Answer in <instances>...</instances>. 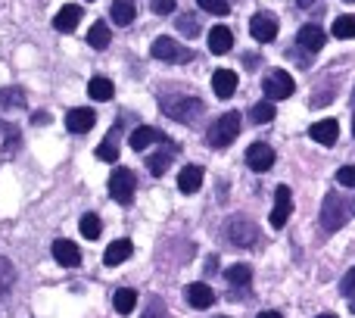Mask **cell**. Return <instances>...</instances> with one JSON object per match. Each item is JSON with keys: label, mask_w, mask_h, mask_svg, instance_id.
<instances>
[{"label": "cell", "mask_w": 355, "mask_h": 318, "mask_svg": "<svg viewBox=\"0 0 355 318\" xmlns=\"http://www.w3.org/2000/svg\"><path fill=\"white\" fill-rule=\"evenodd\" d=\"M162 110H166L168 119H175V122H184V125H193L196 119L202 116V100L196 97H187V94H181V97H168L162 100Z\"/></svg>", "instance_id": "cell-1"}, {"label": "cell", "mask_w": 355, "mask_h": 318, "mask_svg": "<svg viewBox=\"0 0 355 318\" xmlns=\"http://www.w3.org/2000/svg\"><path fill=\"white\" fill-rule=\"evenodd\" d=\"M240 119H243L240 112H225L221 119H215L212 128H209V144L218 147V150L231 147V144L237 141V135H240Z\"/></svg>", "instance_id": "cell-2"}, {"label": "cell", "mask_w": 355, "mask_h": 318, "mask_svg": "<svg viewBox=\"0 0 355 318\" xmlns=\"http://www.w3.org/2000/svg\"><path fill=\"white\" fill-rule=\"evenodd\" d=\"M346 203H343V196H337V194H327L324 196V206H321V225H324V231L327 234H337L340 228L346 225Z\"/></svg>", "instance_id": "cell-3"}, {"label": "cell", "mask_w": 355, "mask_h": 318, "mask_svg": "<svg viewBox=\"0 0 355 318\" xmlns=\"http://www.w3.org/2000/svg\"><path fill=\"white\" fill-rule=\"evenodd\" d=\"M150 56L162 60V62H190L193 60V53H190L187 47H181L178 41H172V37H156L153 47H150Z\"/></svg>", "instance_id": "cell-4"}, {"label": "cell", "mask_w": 355, "mask_h": 318, "mask_svg": "<svg viewBox=\"0 0 355 318\" xmlns=\"http://www.w3.org/2000/svg\"><path fill=\"white\" fill-rule=\"evenodd\" d=\"M135 187H137V181H135V171H131V169H116V171H112L110 194H112V200H116V203L128 206V203L135 200Z\"/></svg>", "instance_id": "cell-5"}, {"label": "cell", "mask_w": 355, "mask_h": 318, "mask_svg": "<svg viewBox=\"0 0 355 318\" xmlns=\"http://www.w3.org/2000/svg\"><path fill=\"white\" fill-rule=\"evenodd\" d=\"M227 240H231L234 246L250 250V246L259 244V228L252 225L250 219H231V225H227Z\"/></svg>", "instance_id": "cell-6"}, {"label": "cell", "mask_w": 355, "mask_h": 318, "mask_svg": "<svg viewBox=\"0 0 355 318\" xmlns=\"http://www.w3.org/2000/svg\"><path fill=\"white\" fill-rule=\"evenodd\" d=\"M293 91H296V81L290 78L284 69H275V72H268V78H265V94H268L271 103H275V100L293 97Z\"/></svg>", "instance_id": "cell-7"}, {"label": "cell", "mask_w": 355, "mask_h": 318, "mask_svg": "<svg viewBox=\"0 0 355 318\" xmlns=\"http://www.w3.org/2000/svg\"><path fill=\"white\" fill-rule=\"evenodd\" d=\"M290 212H293V194H290L287 184H281V187L275 190V209H271V228H284L290 219Z\"/></svg>", "instance_id": "cell-8"}, {"label": "cell", "mask_w": 355, "mask_h": 318, "mask_svg": "<svg viewBox=\"0 0 355 318\" xmlns=\"http://www.w3.org/2000/svg\"><path fill=\"white\" fill-rule=\"evenodd\" d=\"M250 35L256 37L259 44H268L277 37V19L275 12H256V16L250 19Z\"/></svg>", "instance_id": "cell-9"}, {"label": "cell", "mask_w": 355, "mask_h": 318, "mask_svg": "<svg viewBox=\"0 0 355 318\" xmlns=\"http://www.w3.org/2000/svg\"><path fill=\"white\" fill-rule=\"evenodd\" d=\"M94 122H97V112L87 110V106H75L66 116V128L72 131V135H87V131L94 128Z\"/></svg>", "instance_id": "cell-10"}, {"label": "cell", "mask_w": 355, "mask_h": 318, "mask_svg": "<svg viewBox=\"0 0 355 318\" xmlns=\"http://www.w3.org/2000/svg\"><path fill=\"white\" fill-rule=\"evenodd\" d=\"M246 165H250L252 171H268L271 165H275V150H271L268 144H252V147L246 150Z\"/></svg>", "instance_id": "cell-11"}, {"label": "cell", "mask_w": 355, "mask_h": 318, "mask_svg": "<svg viewBox=\"0 0 355 318\" xmlns=\"http://www.w3.org/2000/svg\"><path fill=\"white\" fill-rule=\"evenodd\" d=\"M162 137L166 135H162L159 128H153V125H137V128L128 135V144H131V150H147L150 144H159Z\"/></svg>", "instance_id": "cell-12"}, {"label": "cell", "mask_w": 355, "mask_h": 318, "mask_svg": "<svg viewBox=\"0 0 355 318\" xmlns=\"http://www.w3.org/2000/svg\"><path fill=\"white\" fill-rule=\"evenodd\" d=\"M296 44H300L306 53H318V50L324 47V31H321L318 25H302L300 35H296Z\"/></svg>", "instance_id": "cell-13"}, {"label": "cell", "mask_w": 355, "mask_h": 318, "mask_svg": "<svg viewBox=\"0 0 355 318\" xmlns=\"http://www.w3.org/2000/svg\"><path fill=\"white\" fill-rule=\"evenodd\" d=\"M309 135H312L318 144L331 147V144H337V137H340V125H337V119H321V122H315L312 128H309Z\"/></svg>", "instance_id": "cell-14"}, {"label": "cell", "mask_w": 355, "mask_h": 318, "mask_svg": "<svg viewBox=\"0 0 355 318\" xmlns=\"http://www.w3.org/2000/svg\"><path fill=\"white\" fill-rule=\"evenodd\" d=\"M212 91L218 94L221 100H231L234 91H237V72H231V69H218V72L212 75Z\"/></svg>", "instance_id": "cell-15"}, {"label": "cell", "mask_w": 355, "mask_h": 318, "mask_svg": "<svg viewBox=\"0 0 355 318\" xmlns=\"http://www.w3.org/2000/svg\"><path fill=\"white\" fill-rule=\"evenodd\" d=\"M184 296H187V303L193 309H209L215 303V294H212V287L209 284H187V290H184Z\"/></svg>", "instance_id": "cell-16"}, {"label": "cell", "mask_w": 355, "mask_h": 318, "mask_svg": "<svg viewBox=\"0 0 355 318\" xmlns=\"http://www.w3.org/2000/svg\"><path fill=\"white\" fill-rule=\"evenodd\" d=\"M78 19H81V6L78 3H66L60 12H56V19H53V28L56 31H75L78 28Z\"/></svg>", "instance_id": "cell-17"}, {"label": "cell", "mask_w": 355, "mask_h": 318, "mask_svg": "<svg viewBox=\"0 0 355 318\" xmlns=\"http://www.w3.org/2000/svg\"><path fill=\"white\" fill-rule=\"evenodd\" d=\"M53 259L60 265H66V269H72V265L81 262V250L72 244V240H56L53 244Z\"/></svg>", "instance_id": "cell-18"}, {"label": "cell", "mask_w": 355, "mask_h": 318, "mask_svg": "<svg viewBox=\"0 0 355 318\" xmlns=\"http://www.w3.org/2000/svg\"><path fill=\"white\" fill-rule=\"evenodd\" d=\"M131 253H135V244H131L128 237H122V240H116V244L106 246L103 262L106 265H119V262H125V259H131Z\"/></svg>", "instance_id": "cell-19"}, {"label": "cell", "mask_w": 355, "mask_h": 318, "mask_svg": "<svg viewBox=\"0 0 355 318\" xmlns=\"http://www.w3.org/2000/svg\"><path fill=\"white\" fill-rule=\"evenodd\" d=\"M110 16H112V22L122 25V28H125V25L135 22V16H137V3H135V0H112Z\"/></svg>", "instance_id": "cell-20"}, {"label": "cell", "mask_w": 355, "mask_h": 318, "mask_svg": "<svg viewBox=\"0 0 355 318\" xmlns=\"http://www.w3.org/2000/svg\"><path fill=\"white\" fill-rule=\"evenodd\" d=\"M178 187H181V194H196V190L202 187V169L200 165H187V169H181V175H178Z\"/></svg>", "instance_id": "cell-21"}, {"label": "cell", "mask_w": 355, "mask_h": 318, "mask_svg": "<svg viewBox=\"0 0 355 318\" xmlns=\"http://www.w3.org/2000/svg\"><path fill=\"white\" fill-rule=\"evenodd\" d=\"M231 44H234V35H231V28H225V25H215L212 31H209V50L212 53H227L231 50Z\"/></svg>", "instance_id": "cell-22"}, {"label": "cell", "mask_w": 355, "mask_h": 318, "mask_svg": "<svg viewBox=\"0 0 355 318\" xmlns=\"http://www.w3.org/2000/svg\"><path fill=\"white\" fill-rule=\"evenodd\" d=\"M178 153V147H175V144H168V150H166V153H162V150H159V153H153V156H147V169H150V175H156V178H159V175H166V171H168V165H172V156Z\"/></svg>", "instance_id": "cell-23"}, {"label": "cell", "mask_w": 355, "mask_h": 318, "mask_svg": "<svg viewBox=\"0 0 355 318\" xmlns=\"http://www.w3.org/2000/svg\"><path fill=\"white\" fill-rule=\"evenodd\" d=\"M110 41H112L110 25H106V22H94L91 31H87V44H91L94 50H106V47H110Z\"/></svg>", "instance_id": "cell-24"}, {"label": "cell", "mask_w": 355, "mask_h": 318, "mask_svg": "<svg viewBox=\"0 0 355 318\" xmlns=\"http://www.w3.org/2000/svg\"><path fill=\"white\" fill-rule=\"evenodd\" d=\"M112 303H116V312L119 315H131V312H135V306H137V294L131 287H122V290H116V294H112Z\"/></svg>", "instance_id": "cell-25"}, {"label": "cell", "mask_w": 355, "mask_h": 318, "mask_svg": "<svg viewBox=\"0 0 355 318\" xmlns=\"http://www.w3.org/2000/svg\"><path fill=\"white\" fill-rule=\"evenodd\" d=\"M225 278H227L231 287H246V284L252 281V269L246 262H237V265H231V269L225 271Z\"/></svg>", "instance_id": "cell-26"}, {"label": "cell", "mask_w": 355, "mask_h": 318, "mask_svg": "<svg viewBox=\"0 0 355 318\" xmlns=\"http://www.w3.org/2000/svg\"><path fill=\"white\" fill-rule=\"evenodd\" d=\"M0 106H3V110H22L25 91L22 87H3V91H0Z\"/></svg>", "instance_id": "cell-27"}, {"label": "cell", "mask_w": 355, "mask_h": 318, "mask_svg": "<svg viewBox=\"0 0 355 318\" xmlns=\"http://www.w3.org/2000/svg\"><path fill=\"white\" fill-rule=\"evenodd\" d=\"M12 284H16V269H12L10 259L0 256V300H3V296L12 290Z\"/></svg>", "instance_id": "cell-28"}, {"label": "cell", "mask_w": 355, "mask_h": 318, "mask_svg": "<svg viewBox=\"0 0 355 318\" xmlns=\"http://www.w3.org/2000/svg\"><path fill=\"white\" fill-rule=\"evenodd\" d=\"M87 94H91L94 100H100V103H103V100H110L112 97V81L110 78H91V85H87Z\"/></svg>", "instance_id": "cell-29"}, {"label": "cell", "mask_w": 355, "mask_h": 318, "mask_svg": "<svg viewBox=\"0 0 355 318\" xmlns=\"http://www.w3.org/2000/svg\"><path fill=\"white\" fill-rule=\"evenodd\" d=\"M250 119L256 125H268L271 119H275V103H271V100H262V103H256L250 110Z\"/></svg>", "instance_id": "cell-30"}, {"label": "cell", "mask_w": 355, "mask_h": 318, "mask_svg": "<svg viewBox=\"0 0 355 318\" xmlns=\"http://www.w3.org/2000/svg\"><path fill=\"white\" fill-rule=\"evenodd\" d=\"M78 228H81V234H85L87 240H97V237H100V231H103V225H100V219H97L94 212H85V215H81Z\"/></svg>", "instance_id": "cell-31"}, {"label": "cell", "mask_w": 355, "mask_h": 318, "mask_svg": "<svg viewBox=\"0 0 355 318\" xmlns=\"http://www.w3.org/2000/svg\"><path fill=\"white\" fill-rule=\"evenodd\" d=\"M97 159H103V162H116L119 159V144H116V135H106V141L97 147Z\"/></svg>", "instance_id": "cell-32"}, {"label": "cell", "mask_w": 355, "mask_h": 318, "mask_svg": "<svg viewBox=\"0 0 355 318\" xmlns=\"http://www.w3.org/2000/svg\"><path fill=\"white\" fill-rule=\"evenodd\" d=\"M334 37H355V16L334 19Z\"/></svg>", "instance_id": "cell-33"}, {"label": "cell", "mask_w": 355, "mask_h": 318, "mask_svg": "<svg viewBox=\"0 0 355 318\" xmlns=\"http://www.w3.org/2000/svg\"><path fill=\"white\" fill-rule=\"evenodd\" d=\"M200 10L215 12V16H227V12H231V3H227V0H200Z\"/></svg>", "instance_id": "cell-34"}, {"label": "cell", "mask_w": 355, "mask_h": 318, "mask_svg": "<svg viewBox=\"0 0 355 318\" xmlns=\"http://www.w3.org/2000/svg\"><path fill=\"white\" fill-rule=\"evenodd\" d=\"M178 31H181V35H187V37H193L196 31H200V25H196L193 16H181V19H178Z\"/></svg>", "instance_id": "cell-35"}, {"label": "cell", "mask_w": 355, "mask_h": 318, "mask_svg": "<svg viewBox=\"0 0 355 318\" xmlns=\"http://www.w3.org/2000/svg\"><path fill=\"white\" fill-rule=\"evenodd\" d=\"M340 294L349 296V300L355 296V269H349V271L343 275V281H340Z\"/></svg>", "instance_id": "cell-36"}, {"label": "cell", "mask_w": 355, "mask_h": 318, "mask_svg": "<svg viewBox=\"0 0 355 318\" xmlns=\"http://www.w3.org/2000/svg\"><path fill=\"white\" fill-rule=\"evenodd\" d=\"M337 181L343 184V187H355V165H343V169L337 171Z\"/></svg>", "instance_id": "cell-37"}, {"label": "cell", "mask_w": 355, "mask_h": 318, "mask_svg": "<svg viewBox=\"0 0 355 318\" xmlns=\"http://www.w3.org/2000/svg\"><path fill=\"white\" fill-rule=\"evenodd\" d=\"M153 12H159V16L175 12V0H153Z\"/></svg>", "instance_id": "cell-38"}, {"label": "cell", "mask_w": 355, "mask_h": 318, "mask_svg": "<svg viewBox=\"0 0 355 318\" xmlns=\"http://www.w3.org/2000/svg\"><path fill=\"white\" fill-rule=\"evenodd\" d=\"M141 318H168V312H166V306H162V303H150V309Z\"/></svg>", "instance_id": "cell-39"}, {"label": "cell", "mask_w": 355, "mask_h": 318, "mask_svg": "<svg viewBox=\"0 0 355 318\" xmlns=\"http://www.w3.org/2000/svg\"><path fill=\"white\" fill-rule=\"evenodd\" d=\"M31 122H35V125H47L50 119H47V112H35V119H31Z\"/></svg>", "instance_id": "cell-40"}, {"label": "cell", "mask_w": 355, "mask_h": 318, "mask_svg": "<svg viewBox=\"0 0 355 318\" xmlns=\"http://www.w3.org/2000/svg\"><path fill=\"white\" fill-rule=\"evenodd\" d=\"M296 3H300V10H312V6L318 3V0H296Z\"/></svg>", "instance_id": "cell-41"}, {"label": "cell", "mask_w": 355, "mask_h": 318, "mask_svg": "<svg viewBox=\"0 0 355 318\" xmlns=\"http://www.w3.org/2000/svg\"><path fill=\"white\" fill-rule=\"evenodd\" d=\"M259 318H281V312H275V309H268V312H262Z\"/></svg>", "instance_id": "cell-42"}, {"label": "cell", "mask_w": 355, "mask_h": 318, "mask_svg": "<svg viewBox=\"0 0 355 318\" xmlns=\"http://www.w3.org/2000/svg\"><path fill=\"white\" fill-rule=\"evenodd\" d=\"M318 318H337V315H331V312H321Z\"/></svg>", "instance_id": "cell-43"}, {"label": "cell", "mask_w": 355, "mask_h": 318, "mask_svg": "<svg viewBox=\"0 0 355 318\" xmlns=\"http://www.w3.org/2000/svg\"><path fill=\"white\" fill-rule=\"evenodd\" d=\"M352 106H355V91H352Z\"/></svg>", "instance_id": "cell-44"}, {"label": "cell", "mask_w": 355, "mask_h": 318, "mask_svg": "<svg viewBox=\"0 0 355 318\" xmlns=\"http://www.w3.org/2000/svg\"><path fill=\"white\" fill-rule=\"evenodd\" d=\"M352 135H355V122H352Z\"/></svg>", "instance_id": "cell-45"}, {"label": "cell", "mask_w": 355, "mask_h": 318, "mask_svg": "<svg viewBox=\"0 0 355 318\" xmlns=\"http://www.w3.org/2000/svg\"><path fill=\"white\" fill-rule=\"evenodd\" d=\"M346 3H355V0H346Z\"/></svg>", "instance_id": "cell-46"}, {"label": "cell", "mask_w": 355, "mask_h": 318, "mask_svg": "<svg viewBox=\"0 0 355 318\" xmlns=\"http://www.w3.org/2000/svg\"><path fill=\"white\" fill-rule=\"evenodd\" d=\"M0 128H3V122H0Z\"/></svg>", "instance_id": "cell-47"}]
</instances>
